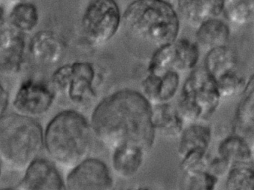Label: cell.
I'll return each instance as SVG.
<instances>
[{
    "label": "cell",
    "mask_w": 254,
    "mask_h": 190,
    "mask_svg": "<svg viewBox=\"0 0 254 190\" xmlns=\"http://www.w3.org/2000/svg\"><path fill=\"white\" fill-rule=\"evenodd\" d=\"M236 59L234 52L226 45L208 50L204 61V69L215 80L233 71Z\"/></svg>",
    "instance_id": "20"
},
{
    "label": "cell",
    "mask_w": 254,
    "mask_h": 190,
    "mask_svg": "<svg viewBox=\"0 0 254 190\" xmlns=\"http://www.w3.org/2000/svg\"><path fill=\"white\" fill-rule=\"evenodd\" d=\"M0 177H1V168H0Z\"/></svg>",
    "instance_id": "35"
},
{
    "label": "cell",
    "mask_w": 254,
    "mask_h": 190,
    "mask_svg": "<svg viewBox=\"0 0 254 190\" xmlns=\"http://www.w3.org/2000/svg\"><path fill=\"white\" fill-rule=\"evenodd\" d=\"M180 85V76L178 72L169 70L160 76V104L169 102L173 99Z\"/></svg>",
    "instance_id": "29"
},
{
    "label": "cell",
    "mask_w": 254,
    "mask_h": 190,
    "mask_svg": "<svg viewBox=\"0 0 254 190\" xmlns=\"http://www.w3.org/2000/svg\"><path fill=\"white\" fill-rule=\"evenodd\" d=\"M93 145V133L87 119L67 110L55 116L44 133V146L55 163L72 169L88 157Z\"/></svg>",
    "instance_id": "2"
},
{
    "label": "cell",
    "mask_w": 254,
    "mask_h": 190,
    "mask_svg": "<svg viewBox=\"0 0 254 190\" xmlns=\"http://www.w3.org/2000/svg\"><path fill=\"white\" fill-rule=\"evenodd\" d=\"M173 46L175 51L174 70L185 72L194 69L200 57V50L197 44L185 38H181L175 40Z\"/></svg>",
    "instance_id": "22"
},
{
    "label": "cell",
    "mask_w": 254,
    "mask_h": 190,
    "mask_svg": "<svg viewBox=\"0 0 254 190\" xmlns=\"http://www.w3.org/2000/svg\"><path fill=\"white\" fill-rule=\"evenodd\" d=\"M93 135L108 149L135 145L147 151L155 140L152 105L142 93L122 90L101 101L90 121Z\"/></svg>",
    "instance_id": "1"
},
{
    "label": "cell",
    "mask_w": 254,
    "mask_h": 190,
    "mask_svg": "<svg viewBox=\"0 0 254 190\" xmlns=\"http://www.w3.org/2000/svg\"><path fill=\"white\" fill-rule=\"evenodd\" d=\"M112 151L113 170L124 179L133 178L138 173L146 152L142 147L135 145H121Z\"/></svg>",
    "instance_id": "15"
},
{
    "label": "cell",
    "mask_w": 254,
    "mask_h": 190,
    "mask_svg": "<svg viewBox=\"0 0 254 190\" xmlns=\"http://www.w3.org/2000/svg\"><path fill=\"white\" fill-rule=\"evenodd\" d=\"M152 123L156 131L165 137H178L184 129V123L178 111L168 102L153 105Z\"/></svg>",
    "instance_id": "17"
},
{
    "label": "cell",
    "mask_w": 254,
    "mask_h": 190,
    "mask_svg": "<svg viewBox=\"0 0 254 190\" xmlns=\"http://www.w3.org/2000/svg\"><path fill=\"white\" fill-rule=\"evenodd\" d=\"M178 154L181 158L193 150L207 151L212 140V132L208 126L191 123L180 134Z\"/></svg>",
    "instance_id": "19"
},
{
    "label": "cell",
    "mask_w": 254,
    "mask_h": 190,
    "mask_svg": "<svg viewBox=\"0 0 254 190\" xmlns=\"http://www.w3.org/2000/svg\"><path fill=\"white\" fill-rule=\"evenodd\" d=\"M181 96L191 101L200 110L202 119H208L215 112L221 99L216 81L205 69H196L189 75Z\"/></svg>",
    "instance_id": "7"
},
{
    "label": "cell",
    "mask_w": 254,
    "mask_h": 190,
    "mask_svg": "<svg viewBox=\"0 0 254 190\" xmlns=\"http://www.w3.org/2000/svg\"><path fill=\"white\" fill-rule=\"evenodd\" d=\"M122 20L133 35L157 48L178 39L179 18L165 0H136L127 7Z\"/></svg>",
    "instance_id": "4"
},
{
    "label": "cell",
    "mask_w": 254,
    "mask_h": 190,
    "mask_svg": "<svg viewBox=\"0 0 254 190\" xmlns=\"http://www.w3.org/2000/svg\"><path fill=\"white\" fill-rule=\"evenodd\" d=\"M160 76L148 74L141 84L142 94L151 105L160 104Z\"/></svg>",
    "instance_id": "30"
},
{
    "label": "cell",
    "mask_w": 254,
    "mask_h": 190,
    "mask_svg": "<svg viewBox=\"0 0 254 190\" xmlns=\"http://www.w3.org/2000/svg\"><path fill=\"white\" fill-rule=\"evenodd\" d=\"M218 154L231 166L254 165V145L237 135L224 138L218 145Z\"/></svg>",
    "instance_id": "16"
},
{
    "label": "cell",
    "mask_w": 254,
    "mask_h": 190,
    "mask_svg": "<svg viewBox=\"0 0 254 190\" xmlns=\"http://www.w3.org/2000/svg\"><path fill=\"white\" fill-rule=\"evenodd\" d=\"M175 59L173 42L158 47L151 56L148 67V73L162 76L169 70H174Z\"/></svg>",
    "instance_id": "25"
},
{
    "label": "cell",
    "mask_w": 254,
    "mask_h": 190,
    "mask_svg": "<svg viewBox=\"0 0 254 190\" xmlns=\"http://www.w3.org/2000/svg\"><path fill=\"white\" fill-rule=\"evenodd\" d=\"M221 98L231 97L244 90L245 81L233 71L224 74L215 80Z\"/></svg>",
    "instance_id": "27"
},
{
    "label": "cell",
    "mask_w": 254,
    "mask_h": 190,
    "mask_svg": "<svg viewBox=\"0 0 254 190\" xmlns=\"http://www.w3.org/2000/svg\"><path fill=\"white\" fill-rule=\"evenodd\" d=\"M184 174V186L186 190H213L218 182V178L208 171Z\"/></svg>",
    "instance_id": "26"
},
{
    "label": "cell",
    "mask_w": 254,
    "mask_h": 190,
    "mask_svg": "<svg viewBox=\"0 0 254 190\" xmlns=\"http://www.w3.org/2000/svg\"><path fill=\"white\" fill-rule=\"evenodd\" d=\"M8 99L9 96L8 91L2 85V83L0 82V117L4 115L8 108Z\"/></svg>",
    "instance_id": "32"
},
{
    "label": "cell",
    "mask_w": 254,
    "mask_h": 190,
    "mask_svg": "<svg viewBox=\"0 0 254 190\" xmlns=\"http://www.w3.org/2000/svg\"><path fill=\"white\" fill-rule=\"evenodd\" d=\"M43 147L42 127L34 118L17 113L0 117V163L8 170L25 171Z\"/></svg>",
    "instance_id": "3"
},
{
    "label": "cell",
    "mask_w": 254,
    "mask_h": 190,
    "mask_svg": "<svg viewBox=\"0 0 254 190\" xmlns=\"http://www.w3.org/2000/svg\"><path fill=\"white\" fill-rule=\"evenodd\" d=\"M223 12L233 24H248L254 18V0H225Z\"/></svg>",
    "instance_id": "23"
},
{
    "label": "cell",
    "mask_w": 254,
    "mask_h": 190,
    "mask_svg": "<svg viewBox=\"0 0 254 190\" xmlns=\"http://www.w3.org/2000/svg\"><path fill=\"white\" fill-rule=\"evenodd\" d=\"M64 50V43L52 31H40L29 44V52L33 59L46 64L58 63L63 57Z\"/></svg>",
    "instance_id": "14"
},
{
    "label": "cell",
    "mask_w": 254,
    "mask_h": 190,
    "mask_svg": "<svg viewBox=\"0 0 254 190\" xmlns=\"http://www.w3.org/2000/svg\"><path fill=\"white\" fill-rule=\"evenodd\" d=\"M8 21L11 28L21 33L32 32L39 23L38 8L34 4L22 1L11 7Z\"/></svg>",
    "instance_id": "21"
},
{
    "label": "cell",
    "mask_w": 254,
    "mask_h": 190,
    "mask_svg": "<svg viewBox=\"0 0 254 190\" xmlns=\"http://www.w3.org/2000/svg\"><path fill=\"white\" fill-rule=\"evenodd\" d=\"M95 79L96 70L92 63L76 62L55 71L51 87L56 94L65 96L72 103L84 105L96 97Z\"/></svg>",
    "instance_id": "5"
},
{
    "label": "cell",
    "mask_w": 254,
    "mask_h": 190,
    "mask_svg": "<svg viewBox=\"0 0 254 190\" xmlns=\"http://www.w3.org/2000/svg\"><path fill=\"white\" fill-rule=\"evenodd\" d=\"M51 1H59V0H51Z\"/></svg>",
    "instance_id": "36"
},
{
    "label": "cell",
    "mask_w": 254,
    "mask_h": 190,
    "mask_svg": "<svg viewBox=\"0 0 254 190\" xmlns=\"http://www.w3.org/2000/svg\"><path fill=\"white\" fill-rule=\"evenodd\" d=\"M254 188V165H238L230 167L226 181L227 190H253Z\"/></svg>",
    "instance_id": "24"
},
{
    "label": "cell",
    "mask_w": 254,
    "mask_h": 190,
    "mask_svg": "<svg viewBox=\"0 0 254 190\" xmlns=\"http://www.w3.org/2000/svg\"><path fill=\"white\" fill-rule=\"evenodd\" d=\"M22 1H24V0H0V5L5 8V7L14 6V5L22 2Z\"/></svg>",
    "instance_id": "33"
},
{
    "label": "cell",
    "mask_w": 254,
    "mask_h": 190,
    "mask_svg": "<svg viewBox=\"0 0 254 190\" xmlns=\"http://www.w3.org/2000/svg\"><path fill=\"white\" fill-rule=\"evenodd\" d=\"M230 167L231 166L227 160L218 156V157L210 160L207 171L219 178L227 175Z\"/></svg>",
    "instance_id": "31"
},
{
    "label": "cell",
    "mask_w": 254,
    "mask_h": 190,
    "mask_svg": "<svg viewBox=\"0 0 254 190\" xmlns=\"http://www.w3.org/2000/svg\"><path fill=\"white\" fill-rule=\"evenodd\" d=\"M5 21V8L0 5V29L3 27Z\"/></svg>",
    "instance_id": "34"
},
{
    "label": "cell",
    "mask_w": 254,
    "mask_h": 190,
    "mask_svg": "<svg viewBox=\"0 0 254 190\" xmlns=\"http://www.w3.org/2000/svg\"><path fill=\"white\" fill-rule=\"evenodd\" d=\"M56 93L41 81L28 79L20 84L13 102L17 114L26 117H40L47 114L54 103Z\"/></svg>",
    "instance_id": "8"
},
{
    "label": "cell",
    "mask_w": 254,
    "mask_h": 190,
    "mask_svg": "<svg viewBox=\"0 0 254 190\" xmlns=\"http://www.w3.org/2000/svg\"><path fill=\"white\" fill-rule=\"evenodd\" d=\"M121 22L115 0H89L81 17V31L89 44L100 46L116 35Z\"/></svg>",
    "instance_id": "6"
},
{
    "label": "cell",
    "mask_w": 254,
    "mask_h": 190,
    "mask_svg": "<svg viewBox=\"0 0 254 190\" xmlns=\"http://www.w3.org/2000/svg\"><path fill=\"white\" fill-rule=\"evenodd\" d=\"M23 179L17 189L23 190H66L65 181L53 162L35 158L25 169Z\"/></svg>",
    "instance_id": "11"
},
{
    "label": "cell",
    "mask_w": 254,
    "mask_h": 190,
    "mask_svg": "<svg viewBox=\"0 0 254 190\" xmlns=\"http://www.w3.org/2000/svg\"><path fill=\"white\" fill-rule=\"evenodd\" d=\"M197 46L207 51L215 47L226 45L230 38V29L218 18L206 20L197 26Z\"/></svg>",
    "instance_id": "18"
},
{
    "label": "cell",
    "mask_w": 254,
    "mask_h": 190,
    "mask_svg": "<svg viewBox=\"0 0 254 190\" xmlns=\"http://www.w3.org/2000/svg\"><path fill=\"white\" fill-rule=\"evenodd\" d=\"M209 162L207 151L193 150L181 158V169L184 173L207 171Z\"/></svg>",
    "instance_id": "28"
},
{
    "label": "cell",
    "mask_w": 254,
    "mask_h": 190,
    "mask_svg": "<svg viewBox=\"0 0 254 190\" xmlns=\"http://www.w3.org/2000/svg\"><path fill=\"white\" fill-rule=\"evenodd\" d=\"M225 0H176L177 8L184 20L197 28L202 23L218 18Z\"/></svg>",
    "instance_id": "13"
},
{
    "label": "cell",
    "mask_w": 254,
    "mask_h": 190,
    "mask_svg": "<svg viewBox=\"0 0 254 190\" xmlns=\"http://www.w3.org/2000/svg\"><path fill=\"white\" fill-rule=\"evenodd\" d=\"M114 185L107 165L96 158H86L70 169L65 181L66 190H107Z\"/></svg>",
    "instance_id": "9"
},
{
    "label": "cell",
    "mask_w": 254,
    "mask_h": 190,
    "mask_svg": "<svg viewBox=\"0 0 254 190\" xmlns=\"http://www.w3.org/2000/svg\"><path fill=\"white\" fill-rule=\"evenodd\" d=\"M233 134L246 139L254 145V76L251 75L245 84L243 96L236 108L233 126Z\"/></svg>",
    "instance_id": "12"
},
{
    "label": "cell",
    "mask_w": 254,
    "mask_h": 190,
    "mask_svg": "<svg viewBox=\"0 0 254 190\" xmlns=\"http://www.w3.org/2000/svg\"><path fill=\"white\" fill-rule=\"evenodd\" d=\"M24 34L11 27L0 29V74L12 76L21 71L26 58Z\"/></svg>",
    "instance_id": "10"
}]
</instances>
